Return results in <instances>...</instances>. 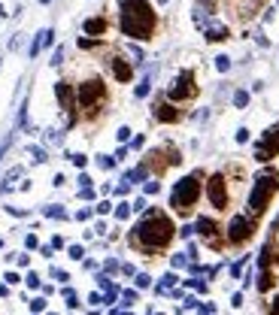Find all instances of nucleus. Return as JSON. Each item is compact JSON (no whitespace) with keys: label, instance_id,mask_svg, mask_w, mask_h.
Listing matches in <instances>:
<instances>
[{"label":"nucleus","instance_id":"f257e3e1","mask_svg":"<svg viewBox=\"0 0 279 315\" xmlns=\"http://www.w3.org/2000/svg\"><path fill=\"white\" fill-rule=\"evenodd\" d=\"M176 231H179V227L173 224V218L164 212V209L149 206L146 212L140 215V221L131 227L128 242L134 249L146 252V255H155V252H164L170 242L176 239Z\"/></svg>","mask_w":279,"mask_h":315},{"label":"nucleus","instance_id":"f03ea898","mask_svg":"<svg viewBox=\"0 0 279 315\" xmlns=\"http://www.w3.org/2000/svg\"><path fill=\"white\" fill-rule=\"evenodd\" d=\"M118 6V33L134 43H149L158 30V12L152 0H115Z\"/></svg>","mask_w":279,"mask_h":315},{"label":"nucleus","instance_id":"7ed1b4c3","mask_svg":"<svg viewBox=\"0 0 279 315\" xmlns=\"http://www.w3.org/2000/svg\"><path fill=\"white\" fill-rule=\"evenodd\" d=\"M110 100V88L100 76H85L82 82H76V112L82 121H94L103 115Z\"/></svg>","mask_w":279,"mask_h":315},{"label":"nucleus","instance_id":"20e7f679","mask_svg":"<svg viewBox=\"0 0 279 315\" xmlns=\"http://www.w3.org/2000/svg\"><path fill=\"white\" fill-rule=\"evenodd\" d=\"M279 194V173L276 170H258L252 176V188L246 194V215L261 218L267 212V206L273 203V197Z\"/></svg>","mask_w":279,"mask_h":315},{"label":"nucleus","instance_id":"39448f33","mask_svg":"<svg viewBox=\"0 0 279 315\" xmlns=\"http://www.w3.org/2000/svg\"><path fill=\"white\" fill-rule=\"evenodd\" d=\"M200 197H203V173L195 170V173H185V176H179L176 182H173L167 206L176 215H191L195 206L200 203Z\"/></svg>","mask_w":279,"mask_h":315},{"label":"nucleus","instance_id":"423d86ee","mask_svg":"<svg viewBox=\"0 0 279 315\" xmlns=\"http://www.w3.org/2000/svg\"><path fill=\"white\" fill-rule=\"evenodd\" d=\"M203 197L206 203L216 209V212H228L231 209V176H228V170H216V173H209V176L203 179Z\"/></svg>","mask_w":279,"mask_h":315},{"label":"nucleus","instance_id":"0eeeda50","mask_svg":"<svg viewBox=\"0 0 279 315\" xmlns=\"http://www.w3.org/2000/svg\"><path fill=\"white\" fill-rule=\"evenodd\" d=\"M197 76H195V70H179L176 76H173V82L167 85V91H164V97L170 100V103H176V106H182V103H188V100H195L197 97Z\"/></svg>","mask_w":279,"mask_h":315},{"label":"nucleus","instance_id":"6e6552de","mask_svg":"<svg viewBox=\"0 0 279 315\" xmlns=\"http://www.w3.org/2000/svg\"><path fill=\"white\" fill-rule=\"evenodd\" d=\"M222 236H224V242L234 246V249H237V246H246V242L255 236V218L246 215V212H234V215L228 218V224H224Z\"/></svg>","mask_w":279,"mask_h":315},{"label":"nucleus","instance_id":"1a4fd4ad","mask_svg":"<svg viewBox=\"0 0 279 315\" xmlns=\"http://www.w3.org/2000/svg\"><path fill=\"white\" fill-rule=\"evenodd\" d=\"M252 158L258 164H270L273 158H279V121L261 133V139L252 146Z\"/></svg>","mask_w":279,"mask_h":315},{"label":"nucleus","instance_id":"9d476101","mask_svg":"<svg viewBox=\"0 0 279 315\" xmlns=\"http://www.w3.org/2000/svg\"><path fill=\"white\" fill-rule=\"evenodd\" d=\"M107 67H110V76H112V82H118V85H128L131 79H134V73H137V67H134V61L125 55V52H115V55H110V61H107Z\"/></svg>","mask_w":279,"mask_h":315},{"label":"nucleus","instance_id":"9b49d317","mask_svg":"<svg viewBox=\"0 0 279 315\" xmlns=\"http://www.w3.org/2000/svg\"><path fill=\"white\" fill-rule=\"evenodd\" d=\"M152 118L158 121V125H179V121L185 118V112L176 106V103H170L167 97H158L152 103Z\"/></svg>","mask_w":279,"mask_h":315},{"label":"nucleus","instance_id":"f8f14e48","mask_svg":"<svg viewBox=\"0 0 279 315\" xmlns=\"http://www.w3.org/2000/svg\"><path fill=\"white\" fill-rule=\"evenodd\" d=\"M222 231H224V227L213 215H197V221H195V234L203 242H209V246H222Z\"/></svg>","mask_w":279,"mask_h":315},{"label":"nucleus","instance_id":"ddd939ff","mask_svg":"<svg viewBox=\"0 0 279 315\" xmlns=\"http://www.w3.org/2000/svg\"><path fill=\"white\" fill-rule=\"evenodd\" d=\"M55 100H58L61 112L79 115V112H76V85L70 82V79H58V82H55Z\"/></svg>","mask_w":279,"mask_h":315},{"label":"nucleus","instance_id":"4468645a","mask_svg":"<svg viewBox=\"0 0 279 315\" xmlns=\"http://www.w3.org/2000/svg\"><path fill=\"white\" fill-rule=\"evenodd\" d=\"M52 43H55V27H43V30H37V33H33V40H30V46H28V58H30V61L40 58V52L49 49Z\"/></svg>","mask_w":279,"mask_h":315},{"label":"nucleus","instance_id":"2eb2a0df","mask_svg":"<svg viewBox=\"0 0 279 315\" xmlns=\"http://www.w3.org/2000/svg\"><path fill=\"white\" fill-rule=\"evenodd\" d=\"M82 33L85 37H94V40H103L110 33V19L107 15H91V19L82 22Z\"/></svg>","mask_w":279,"mask_h":315},{"label":"nucleus","instance_id":"dca6fc26","mask_svg":"<svg viewBox=\"0 0 279 315\" xmlns=\"http://www.w3.org/2000/svg\"><path fill=\"white\" fill-rule=\"evenodd\" d=\"M125 182H131V185H143L146 179H152V167L146 164V161H140L134 170H125V176H121Z\"/></svg>","mask_w":279,"mask_h":315},{"label":"nucleus","instance_id":"f3484780","mask_svg":"<svg viewBox=\"0 0 279 315\" xmlns=\"http://www.w3.org/2000/svg\"><path fill=\"white\" fill-rule=\"evenodd\" d=\"M152 85H155V70L149 67L143 76H140V82H137V88H134V97L137 100H146L149 94H152Z\"/></svg>","mask_w":279,"mask_h":315},{"label":"nucleus","instance_id":"a211bd4d","mask_svg":"<svg viewBox=\"0 0 279 315\" xmlns=\"http://www.w3.org/2000/svg\"><path fill=\"white\" fill-rule=\"evenodd\" d=\"M203 40L206 43H224V40H231V27L228 25H209L203 30Z\"/></svg>","mask_w":279,"mask_h":315},{"label":"nucleus","instance_id":"6ab92c4d","mask_svg":"<svg viewBox=\"0 0 279 315\" xmlns=\"http://www.w3.org/2000/svg\"><path fill=\"white\" fill-rule=\"evenodd\" d=\"M64 136H67L64 128H46V131H43V146H46V149H52V146H64Z\"/></svg>","mask_w":279,"mask_h":315},{"label":"nucleus","instance_id":"aec40b11","mask_svg":"<svg viewBox=\"0 0 279 315\" xmlns=\"http://www.w3.org/2000/svg\"><path fill=\"white\" fill-rule=\"evenodd\" d=\"M43 215H46V218H61V221L70 218V212H67L61 203H46V206H43Z\"/></svg>","mask_w":279,"mask_h":315},{"label":"nucleus","instance_id":"412c9836","mask_svg":"<svg viewBox=\"0 0 279 315\" xmlns=\"http://www.w3.org/2000/svg\"><path fill=\"white\" fill-rule=\"evenodd\" d=\"M25 152L33 158V164H46V161H49V149H46V146H33V143H28Z\"/></svg>","mask_w":279,"mask_h":315},{"label":"nucleus","instance_id":"4be33fe9","mask_svg":"<svg viewBox=\"0 0 279 315\" xmlns=\"http://www.w3.org/2000/svg\"><path fill=\"white\" fill-rule=\"evenodd\" d=\"M249 100H252V94H249L246 88H237V91L231 94V103H234V109H246V106H249Z\"/></svg>","mask_w":279,"mask_h":315},{"label":"nucleus","instance_id":"5701e85b","mask_svg":"<svg viewBox=\"0 0 279 315\" xmlns=\"http://www.w3.org/2000/svg\"><path fill=\"white\" fill-rule=\"evenodd\" d=\"M131 212H134V209H131V200H118V203L112 206V215H115L118 221H128Z\"/></svg>","mask_w":279,"mask_h":315},{"label":"nucleus","instance_id":"b1692460","mask_svg":"<svg viewBox=\"0 0 279 315\" xmlns=\"http://www.w3.org/2000/svg\"><path fill=\"white\" fill-rule=\"evenodd\" d=\"M270 261H273V239L264 242V249H261V255H258V267L261 270H270Z\"/></svg>","mask_w":279,"mask_h":315},{"label":"nucleus","instance_id":"393cba45","mask_svg":"<svg viewBox=\"0 0 279 315\" xmlns=\"http://www.w3.org/2000/svg\"><path fill=\"white\" fill-rule=\"evenodd\" d=\"M64 158H67V161L73 164L76 170H85V167H88V155H82V152H67Z\"/></svg>","mask_w":279,"mask_h":315},{"label":"nucleus","instance_id":"a878e982","mask_svg":"<svg viewBox=\"0 0 279 315\" xmlns=\"http://www.w3.org/2000/svg\"><path fill=\"white\" fill-rule=\"evenodd\" d=\"M276 285V276L273 270H261V279H258V291H270Z\"/></svg>","mask_w":279,"mask_h":315},{"label":"nucleus","instance_id":"bb28decb","mask_svg":"<svg viewBox=\"0 0 279 315\" xmlns=\"http://www.w3.org/2000/svg\"><path fill=\"white\" fill-rule=\"evenodd\" d=\"M94 164H97L100 170H107V173L118 167V161H115V158H112V155H97V158H94Z\"/></svg>","mask_w":279,"mask_h":315},{"label":"nucleus","instance_id":"cd10ccee","mask_svg":"<svg viewBox=\"0 0 279 315\" xmlns=\"http://www.w3.org/2000/svg\"><path fill=\"white\" fill-rule=\"evenodd\" d=\"M76 46H79L82 52H94V49H100V46H103V40H94V37H79V40H76Z\"/></svg>","mask_w":279,"mask_h":315},{"label":"nucleus","instance_id":"c85d7f7f","mask_svg":"<svg viewBox=\"0 0 279 315\" xmlns=\"http://www.w3.org/2000/svg\"><path fill=\"white\" fill-rule=\"evenodd\" d=\"M143 194H146V197H155V194H161V182L155 179V176H152V179H146V182H143Z\"/></svg>","mask_w":279,"mask_h":315},{"label":"nucleus","instance_id":"c756f323","mask_svg":"<svg viewBox=\"0 0 279 315\" xmlns=\"http://www.w3.org/2000/svg\"><path fill=\"white\" fill-rule=\"evenodd\" d=\"M125 52H128V58H134V67H140V64H143V49H140V46H125Z\"/></svg>","mask_w":279,"mask_h":315},{"label":"nucleus","instance_id":"7c9ffc66","mask_svg":"<svg viewBox=\"0 0 279 315\" xmlns=\"http://www.w3.org/2000/svg\"><path fill=\"white\" fill-rule=\"evenodd\" d=\"M131 133H134V131H131L128 125H121V128L115 131V139H118V146H128V143H131Z\"/></svg>","mask_w":279,"mask_h":315},{"label":"nucleus","instance_id":"2f4dec72","mask_svg":"<svg viewBox=\"0 0 279 315\" xmlns=\"http://www.w3.org/2000/svg\"><path fill=\"white\" fill-rule=\"evenodd\" d=\"M112 206H115V203H112L110 197H103V200L94 206V212H97V215H110V212H112Z\"/></svg>","mask_w":279,"mask_h":315},{"label":"nucleus","instance_id":"473e14b6","mask_svg":"<svg viewBox=\"0 0 279 315\" xmlns=\"http://www.w3.org/2000/svg\"><path fill=\"white\" fill-rule=\"evenodd\" d=\"M234 139H237V143H240V146H246V143H249V139H252V131H249V128H237V133H234Z\"/></svg>","mask_w":279,"mask_h":315},{"label":"nucleus","instance_id":"72a5a7b5","mask_svg":"<svg viewBox=\"0 0 279 315\" xmlns=\"http://www.w3.org/2000/svg\"><path fill=\"white\" fill-rule=\"evenodd\" d=\"M112 194H115V197H128V194H131V182H125V179H121V182L112 188Z\"/></svg>","mask_w":279,"mask_h":315},{"label":"nucleus","instance_id":"f704fd0d","mask_svg":"<svg viewBox=\"0 0 279 315\" xmlns=\"http://www.w3.org/2000/svg\"><path fill=\"white\" fill-rule=\"evenodd\" d=\"M64 55H67L64 46H58L55 52H52V61H49V64H52V67H61V64H64Z\"/></svg>","mask_w":279,"mask_h":315},{"label":"nucleus","instance_id":"c9c22d12","mask_svg":"<svg viewBox=\"0 0 279 315\" xmlns=\"http://www.w3.org/2000/svg\"><path fill=\"white\" fill-rule=\"evenodd\" d=\"M146 146V136L143 133H137V136H131V143H128V149L131 152H140V149H143Z\"/></svg>","mask_w":279,"mask_h":315},{"label":"nucleus","instance_id":"e433bc0d","mask_svg":"<svg viewBox=\"0 0 279 315\" xmlns=\"http://www.w3.org/2000/svg\"><path fill=\"white\" fill-rule=\"evenodd\" d=\"M216 70H219V73H228V70H231V58L228 55H219L216 58Z\"/></svg>","mask_w":279,"mask_h":315},{"label":"nucleus","instance_id":"4c0bfd02","mask_svg":"<svg viewBox=\"0 0 279 315\" xmlns=\"http://www.w3.org/2000/svg\"><path fill=\"white\" fill-rule=\"evenodd\" d=\"M76 185H79V188H91V185H94V179H91V176H88V173H85V170H79V176H76Z\"/></svg>","mask_w":279,"mask_h":315},{"label":"nucleus","instance_id":"58836bf2","mask_svg":"<svg viewBox=\"0 0 279 315\" xmlns=\"http://www.w3.org/2000/svg\"><path fill=\"white\" fill-rule=\"evenodd\" d=\"M91 215H94V206H85V209H76L73 218H76V221H88Z\"/></svg>","mask_w":279,"mask_h":315},{"label":"nucleus","instance_id":"ea45409f","mask_svg":"<svg viewBox=\"0 0 279 315\" xmlns=\"http://www.w3.org/2000/svg\"><path fill=\"white\" fill-rule=\"evenodd\" d=\"M131 209H134V212H140V215H143L146 209H149V203H146V194H143V197H137V200L131 203Z\"/></svg>","mask_w":279,"mask_h":315},{"label":"nucleus","instance_id":"a19ab883","mask_svg":"<svg viewBox=\"0 0 279 315\" xmlns=\"http://www.w3.org/2000/svg\"><path fill=\"white\" fill-rule=\"evenodd\" d=\"M79 200H97V191H94V185H91V188H79Z\"/></svg>","mask_w":279,"mask_h":315},{"label":"nucleus","instance_id":"79ce46f5","mask_svg":"<svg viewBox=\"0 0 279 315\" xmlns=\"http://www.w3.org/2000/svg\"><path fill=\"white\" fill-rule=\"evenodd\" d=\"M255 43H258L261 49H270V40H267V33H264V30H255Z\"/></svg>","mask_w":279,"mask_h":315},{"label":"nucleus","instance_id":"37998d69","mask_svg":"<svg viewBox=\"0 0 279 315\" xmlns=\"http://www.w3.org/2000/svg\"><path fill=\"white\" fill-rule=\"evenodd\" d=\"M22 176H25V167H12V170H6V179H9V182L22 179Z\"/></svg>","mask_w":279,"mask_h":315},{"label":"nucleus","instance_id":"c03bdc74","mask_svg":"<svg viewBox=\"0 0 279 315\" xmlns=\"http://www.w3.org/2000/svg\"><path fill=\"white\" fill-rule=\"evenodd\" d=\"M67 255H70V258H73V261H82V255H85V249H82V246H70V249H67Z\"/></svg>","mask_w":279,"mask_h":315},{"label":"nucleus","instance_id":"a18cd8bd","mask_svg":"<svg viewBox=\"0 0 279 315\" xmlns=\"http://www.w3.org/2000/svg\"><path fill=\"white\" fill-rule=\"evenodd\" d=\"M128 152H131V149H128V146H118V149H115V152H112V158H115V161H118V164H121V161H125V158H128Z\"/></svg>","mask_w":279,"mask_h":315},{"label":"nucleus","instance_id":"49530a36","mask_svg":"<svg viewBox=\"0 0 279 315\" xmlns=\"http://www.w3.org/2000/svg\"><path fill=\"white\" fill-rule=\"evenodd\" d=\"M176 234H179L182 239H191V234H195V224H182V227H179Z\"/></svg>","mask_w":279,"mask_h":315},{"label":"nucleus","instance_id":"de8ad7c7","mask_svg":"<svg viewBox=\"0 0 279 315\" xmlns=\"http://www.w3.org/2000/svg\"><path fill=\"white\" fill-rule=\"evenodd\" d=\"M3 209H6L9 215H15V218H25L28 215V209H19V206H3Z\"/></svg>","mask_w":279,"mask_h":315},{"label":"nucleus","instance_id":"09e8293b","mask_svg":"<svg viewBox=\"0 0 279 315\" xmlns=\"http://www.w3.org/2000/svg\"><path fill=\"white\" fill-rule=\"evenodd\" d=\"M25 246H28V249H40V239L33 236V234H28V236H25Z\"/></svg>","mask_w":279,"mask_h":315},{"label":"nucleus","instance_id":"8fccbe9b","mask_svg":"<svg viewBox=\"0 0 279 315\" xmlns=\"http://www.w3.org/2000/svg\"><path fill=\"white\" fill-rule=\"evenodd\" d=\"M52 185H55V188H64V185H67V176H64V173H55V179H52Z\"/></svg>","mask_w":279,"mask_h":315},{"label":"nucleus","instance_id":"3c124183","mask_svg":"<svg viewBox=\"0 0 279 315\" xmlns=\"http://www.w3.org/2000/svg\"><path fill=\"white\" fill-rule=\"evenodd\" d=\"M149 282H152V279H149L146 273H140V276H137V288H149Z\"/></svg>","mask_w":279,"mask_h":315},{"label":"nucleus","instance_id":"603ef678","mask_svg":"<svg viewBox=\"0 0 279 315\" xmlns=\"http://www.w3.org/2000/svg\"><path fill=\"white\" fill-rule=\"evenodd\" d=\"M28 285L30 288H40V276L37 273H28Z\"/></svg>","mask_w":279,"mask_h":315},{"label":"nucleus","instance_id":"864d4df0","mask_svg":"<svg viewBox=\"0 0 279 315\" xmlns=\"http://www.w3.org/2000/svg\"><path fill=\"white\" fill-rule=\"evenodd\" d=\"M185 261H188L185 255H173V267H185Z\"/></svg>","mask_w":279,"mask_h":315},{"label":"nucleus","instance_id":"5fc2aeb1","mask_svg":"<svg viewBox=\"0 0 279 315\" xmlns=\"http://www.w3.org/2000/svg\"><path fill=\"white\" fill-rule=\"evenodd\" d=\"M49 246H52V249H64V239H61V236H52Z\"/></svg>","mask_w":279,"mask_h":315},{"label":"nucleus","instance_id":"6e6d98bb","mask_svg":"<svg viewBox=\"0 0 279 315\" xmlns=\"http://www.w3.org/2000/svg\"><path fill=\"white\" fill-rule=\"evenodd\" d=\"M270 315H279V294L273 297V303H270Z\"/></svg>","mask_w":279,"mask_h":315},{"label":"nucleus","instance_id":"4d7b16f0","mask_svg":"<svg viewBox=\"0 0 279 315\" xmlns=\"http://www.w3.org/2000/svg\"><path fill=\"white\" fill-rule=\"evenodd\" d=\"M94 234H100V236H103V234H107V224L97 221V224H94Z\"/></svg>","mask_w":279,"mask_h":315},{"label":"nucleus","instance_id":"13d9d810","mask_svg":"<svg viewBox=\"0 0 279 315\" xmlns=\"http://www.w3.org/2000/svg\"><path fill=\"white\" fill-rule=\"evenodd\" d=\"M3 279H6V282H9V285H15V282H19V273H6Z\"/></svg>","mask_w":279,"mask_h":315},{"label":"nucleus","instance_id":"bf43d9fd","mask_svg":"<svg viewBox=\"0 0 279 315\" xmlns=\"http://www.w3.org/2000/svg\"><path fill=\"white\" fill-rule=\"evenodd\" d=\"M43 306H46V300H33V303H30V309H33V312H40Z\"/></svg>","mask_w":279,"mask_h":315},{"label":"nucleus","instance_id":"052dcab7","mask_svg":"<svg viewBox=\"0 0 279 315\" xmlns=\"http://www.w3.org/2000/svg\"><path fill=\"white\" fill-rule=\"evenodd\" d=\"M0 19H6V9H3V3H0Z\"/></svg>","mask_w":279,"mask_h":315},{"label":"nucleus","instance_id":"680f3d73","mask_svg":"<svg viewBox=\"0 0 279 315\" xmlns=\"http://www.w3.org/2000/svg\"><path fill=\"white\" fill-rule=\"evenodd\" d=\"M0 297H6V285H0Z\"/></svg>","mask_w":279,"mask_h":315},{"label":"nucleus","instance_id":"e2e57ef3","mask_svg":"<svg viewBox=\"0 0 279 315\" xmlns=\"http://www.w3.org/2000/svg\"><path fill=\"white\" fill-rule=\"evenodd\" d=\"M37 3H43V6H49V3H52V0H37Z\"/></svg>","mask_w":279,"mask_h":315},{"label":"nucleus","instance_id":"0e129e2a","mask_svg":"<svg viewBox=\"0 0 279 315\" xmlns=\"http://www.w3.org/2000/svg\"><path fill=\"white\" fill-rule=\"evenodd\" d=\"M158 3H161V6H164V3H167V0H158Z\"/></svg>","mask_w":279,"mask_h":315},{"label":"nucleus","instance_id":"69168bd1","mask_svg":"<svg viewBox=\"0 0 279 315\" xmlns=\"http://www.w3.org/2000/svg\"><path fill=\"white\" fill-rule=\"evenodd\" d=\"M0 249H3V239H0Z\"/></svg>","mask_w":279,"mask_h":315},{"label":"nucleus","instance_id":"338daca9","mask_svg":"<svg viewBox=\"0 0 279 315\" xmlns=\"http://www.w3.org/2000/svg\"><path fill=\"white\" fill-rule=\"evenodd\" d=\"M0 67H3V58H0Z\"/></svg>","mask_w":279,"mask_h":315},{"label":"nucleus","instance_id":"774afa93","mask_svg":"<svg viewBox=\"0 0 279 315\" xmlns=\"http://www.w3.org/2000/svg\"><path fill=\"white\" fill-rule=\"evenodd\" d=\"M276 6H279V0H276Z\"/></svg>","mask_w":279,"mask_h":315}]
</instances>
